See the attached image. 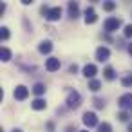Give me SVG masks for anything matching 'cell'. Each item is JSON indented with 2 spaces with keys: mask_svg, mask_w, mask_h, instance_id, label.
<instances>
[{
  "mask_svg": "<svg viewBox=\"0 0 132 132\" xmlns=\"http://www.w3.org/2000/svg\"><path fill=\"white\" fill-rule=\"evenodd\" d=\"M40 13L45 15L47 20L56 22V20H60V16H62V7H47V6H44V7L40 9Z\"/></svg>",
  "mask_w": 132,
  "mask_h": 132,
  "instance_id": "1",
  "label": "cell"
},
{
  "mask_svg": "<svg viewBox=\"0 0 132 132\" xmlns=\"http://www.w3.org/2000/svg\"><path fill=\"white\" fill-rule=\"evenodd\" d=\"M80 105H81V94L76 92V90L69 92V96H67V107L69 109H78Z\"/></svg>",
  "mask_w": 132,
  "mask_h": 132,
  "instance_id": "2",
  "label": "cell"
},
{
  "mask_svg": "<svg viewBox=\"0 0 132 132\" xmlns=\"http://www.w3.org/2000/svg\"><path fill=\"white\" fill-rule=\"evenodd\" d=\"M103 27H105V31H107V33L118 31V29L121 27V20H119V18H116V16L107 18V20H105V24H103Z\"/></svg>",
  "mask_w": 132,
  "mask_h": 132,
  "instance_id": "3",
  "label": "cell"
},
{
  "mask_svg": "<svg viewBox=\"0 0 132 132\" xmlns=\"http://www.w3.org/2000/svg\"><path fill=\"white\" fill-rule=\"evenodd\" d=\"M118 105H119L121 109H132V94L128 92V94H123V96H119V100H118Z\"/></svg>",
  "mask_w": 132,
  "mask_h": 132,
  "instance_id": "4",
  "label": "cell"
},
{
  "mask_svg": "<svg viewBox=\"0 0 132 132\" xmlns=\"http://www.w3.org/2000/svg\"><path fill=\"white\" fill-rule=\"evenodd\" d=\"M83 123H85L87 127H96V125H100L94 112H85V114H83Z\"/></svg>",
  "mask_w": 132,
  "mask_h": 132,
  "instance_id": "5",
  "label": "cell"
},
{
  "mask_svg": "<svg viewBox=\"0 0 132 132\" xmlns=\"http://www.w3.org/2000/svg\"><path fill=\"white\" fill-rule=\"evenodd\" d=\"M13 96H15L16 100H20V101H22V100H26V98L29 96V89H27V87H24V85H18V87L15 89V94H13Z\"/></svg>",
  "mask_w": 132,
  "mask_h": 132,
  "instance_id": "6",
  "label": "cell"
},
{
  "mask_svg": "<svg viewBox=\"0 0 132 132\" xmlns=\"http://www.w3.org/2000/svg\"><path fill=\"white\" fill-rule=\"evenodd\" d=\"M109 56H110V51L107 47H98L96 49V60L98 62H105V60H109Z\"/></svg>",
  "mask_w": 132,
  "mask_h": 132,
  "instance_id": "7",
  "label": "cell"
},
{
  "mask_svg": "<svg viewBox=\"0 0 132 132\" xmlns=\"http://www.w3.org/2000/svg\"><path fill=\"white\" fill-rule=\"evenodd\" d=\"M45 69H47L49 72L58 71V69H60V60H58V58H49V60L45 62Z\"/></svg>",
  "mask_w": 132,
  "mask_h": 132,
  "instance_id": "8",
  "label": "cell"
},
{
  "mask_svg": "<svg viewBox=\"0 0 132 132\" xmlns=\"http://www.w3.org/2000/svg\"><path fill=\"white\" fill-rule=\"evenodd\" d=\"M96 72H98V69H96V65H94V63H87V65L83 67V74H85L87 78H94V76H96Z\"/></svg>",
  "mask_w": 132,
  "mask_h": 132,
  "instance_id": "9",
  "label": "cell"
},
{
  "mask_svg": "<svg viewBox=\"0 0 132 132\" xmlns=\"http://www.w3.org/2000/svg\"><path fill=\"white\" fill-rule=\"evenodd\" d=\"M96 20H98V16H96L94 9H92V7H87V9H85V22H87V24H94Z\"/></svg>",
  "mask_w": 132,
  "mask_h": 132,
  "instance_id": "10",
  "label": "cell"
},
{
  "mask_svg": "<svg viewBox=\"0 0 132 132\" xmlns=\"http://www.w3.org/2000/svg\"><path fill=\"white\" fill-rule=\"evenodd\" d=\"M69 16L71 18H78V15H80V7H78V4L76 2H69Z\"/></svg>",
  "mask_w": 132,
  "mask_h": 132,
  "instance_id": "11",
  "label": "cell"
},
{
  "mask_svg": "<svg viewBox=\"0 0 132 132\" xmlns=\"http://www.w3.org/2000/svg\"><path fill=\"white\" fill-rule=\"evenodd\" d=\"M38 51H40L42 54H49V53L53 51V44H51L49 40H45V42H42V44H40V47H38Z\"/></svg>",
  "mask_w": 132,
  "mask_h": 132,
  "instance_id": "12",
  "label": "cell"
},
{
  "mask_svg": "<svg viewBox=\"0 0 132 132\" xmlns=\"http://www.w3.org/2000/svg\"><path fill=\"white\" fill-rule=\"evenodd\" d=\"M31 107H33L35 110H44V109L47 107V103H45V100H42V98H36V100L31 103Z\"/></svg>",
  "mask_w": 132,
  "mask_h": 132,
  "instance_id": "13",
  "label": "cell"
},
{
  "mask_svg": "<svg viewBox=\"0 0 132 132\" xmlns=\"http://www.w3.org/2000/svg\"><path fill=\"white\" fill-rule=\"evenodd\" d=\"M89 89H90L92 92H98V90L101 89V81H100V80H90V81H89Z\"/></svg>",
  "mask_w": 132,
  "mask_h": 132,
  "instance_id": "14",
  "label": "cell"
},
{
  "mask_svg": "<svg viewBox=\"0 0 132 132\" xmlns=\"http://www.w3.org/2000/svg\"><path fill=\"white\" fill-rule=\"evenodd\" d=\"M0 58H2V62H9L11 60V51L7 47H2V51H0Z\"/></svg>",
  "mask_w": 132,
  "mask_h": 132,
  "instance_id": "15",
  "label": "cell"
},
{
  "mask_svg": "<svg viewBox=\"0 0 132 132\" xmlns=\"http://www.w3.org/2000/svg\"><path fill=\"white\" fill-rule=\"evenodd\" d=\"M33 92H35L36 96H42V94L45 92V85H44V83H36V85L33 87Z\"/></svg>",
  "mask_w": 132,
  "mask_h": 132,
  "instance_id": "16",
  "label": "cell"
},
{
  "mask_svg": "<svg viewBox=\"0 0 132 132\" xmlns=\"http://www.w3.org/2000/svg\"><path fill=\"white\" fill-rule=\"evenodd\" d=\"M98 132H112L110 123H100L98 125Z\"/></svg>",
  "mask_w": 132,
  "mask_h": 132,
  "instance_id": "17",
  "label": "cell"
},
{
  "mask_svg": "<svg viewBox=\"0 0 132 132\" xmlns=\"http://www.w3.org/2000/svg\"><path fill=\"white\" fill-rule=\"evenodd\" d=\"M103 74H105V78H107V80H114V78H116V74H114V69H112V67H107V69L103 71Z\"/></svg>",
  "mask_w": 132,
  "mask_h": 132,
  "instance_id": "18",
  "label": "cell"
},
{
  "mask_svg": "<svg viewBox=\"0 0 132 132\" xmlns=\"http://www.w3.org/2000/svg\"><path fill=\"white\" fill-rule=\"evenodd\" d=\"M103 9L105 11H114L116 9V2H105L103 4Z\"/></svg>",
  "mask_w": 132,
  "mask_h": 132,
  "instance_id": "19",
  "label": "cell"
},
{
  "mask_svg": "<svg viewBox=\"0 0 132 132\" xmlns=\"http://www.w3.org/2000/svg\"><path fill=\"white\" fill-rule=\"evenodd\" d=\"M121 83H123V87H130V85H132V74L125 76V78L121 80Z\"/></svg>",
  "mask_w": 132,
  "mask_h": 132,
  "instance_id": "20",
  "label": "cell"
},
{
  "mask_svg": "<svg viewBox=\"0 0 132 132\" xmlns=\"http://www.w3.org/2000/svg\"><path fill=\"white\" fill-rule=\"evenodd\" d=\"M0 36H2V40H7L9 38V29L7 27H2V29H0Z\"/></svg>",
  "mask_w": 132,
  "mask_h": 132,
  "instance_id": "21",
  "label": "cell"
},
{
  "mask_svg": "<svg viewBox=\"0 0 132 132\" xmlns=\"http://www.w3.org/2000/svg\"><path fill=\"white\" fill-rule=\"evenodd\" d=\"M123 35H125L127 38H130V36H132V24L125 26V31H123Z\"/></svg>",
  "mask_w": 132,
  "mask_h": 132,
  "instance_id": "22",
  "label": "cell"
},
{
  "mask_svg": "<svg viewBox=\"0 0 132 132\" xmlns=\"http://www.w3.org/2000/svg\"><path fill=\"white\" fill-rule=\"evenodd\" d=\"M94 105H96V109H103V100H94Z\"/></svg>",
  "mask_w": 132,
  "mask_h": 132,
  "instance_id": "23",
  "label": "cell"
},
{
  "mask_svg": "<svg viewBox=\"0 0 132 132\" xmlns=\"http://www.w3.org/2000/svg\"><path fill=\"white\" fill-rule=\"evenodd\" d=\"M118 118H119L121 121H127V118H128V116H127V112H121V114H119Z\"/></svg>",
  "mask_w": 132,
  "mask_h": 132,
  "instance_id": "24",
  "label": "cell"
},
{
  "mask_svg": "<svg viewBox=\"0 0 132 132\" xmlns=\"http://www.w3.org/2000/svg\"><path fill=\"white\" fill-rule=\"evenodd\" d=\"M69 71H71V72H76V71H78V67H76V65H71V67H69Z\"/></svg>",
  "mask_w": 132,
  "mask_h": 132,
  "instance_id": "25",
  "label": "cell"
},
{
  "mask_svg": "<svg viewBox=\"0 0 132 132\" xmlns=\"http://www.w3.org/2000/svg\"><path fill=\"white\" fill-rule=\"evenodd\" d=\"M47 128H49V130H54V125H53V123L49 121V123H47Z\"/></svg>",
  "mask_w": 132,
  "mask_h": 132,
  "instance_id": "26",
  "label": "cell"
},
{
  "mask_svg": "<svg viewBox=\"0 0 132 132\" xmlns=\"http://www.w3.org/2000/svg\"><path fill=\"white\" fill-rule=\"evenodd\" d=\"M128 53H130V54H132V44H130V45H128Z\"/></svg>",
  "mask_w": 132,
  "mask_h": 132,
  "instance_id": "27",
  "label": "cell"
},
{
  "mask_svg": "<svg viewBox=\"0 0 132 132\" xmlns=\"http://www.w3.org/2000/svg\"><path fill=\"white\" fill-rule=\"evenodd\" d=\"M128 130H130V132H132V125H128Z\"/></svg>",
  "mask_w": 132,
  "mask_h": 132,
  "instance_id": "28",
  "label": "cell"
},
{
  "mask_svg": "<svg viewBox=\"0 0 132 132\" xmlns=\"http://www.w3.org/2000/svg\"><path fill=\"white\" fill-rule=\"evenodd\" d=\"M13 132H22V130H13Z\"/></svg>",
  "mask_w": 132,
  "mask_h": 132,
  "instance_id": "29",
  "label": "cell"
},
{
  "mask_svg": "<svg viewBox=\"0 0 132 132\" xmlns=\"http://www.w3.org/2000/svg\"><path fill=\"white\" fill-rule=\"evenodd\" d=\"M80 132H89V130H80Z\"/></svg>",
  "mask_w": 132,
  "mask_h": 132,
  "instance_id": "30",
  "label": "cell"
}]
</instances>
